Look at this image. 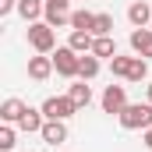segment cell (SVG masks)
<instances>
[{
    "label": "cell",
    "mask_w": 152,
    "mask_h": 152,
    "mask_svg": "<svg viewBox=\"0 0 152 152\" xmlns=\"http://www.w3.org/2000/svg\"><path fill=\"white\" fill-rule=\"evenodd\" d=\"M131 50H134V57L152 60V28H134L131 32Z\"/></svg>",
    "instance_id": "9"
},
{
    "label": "cell",
    "mask_w": 152,
    "mask_h": 152,
    "mask_svg": "<svg viewBox=\"0 0 152 152\" xmlns=\"http://www.w3.org/2000/svg\"><path fill=\"white\" fill-rule=\"evenodd\" d=\"M103 113H113L120 117V110L127 106V92H124V85H106V92H103Z\"/></svg>",
    "instance_id": "6"
},
{
    "label": "cell",
    "mask_w": 152,
    "mask_h": 152,
    "mask_svg": "<svg viewBox=\"0 0 152 152\" xmlns=\"http://www.w3.org/2000/svg\"><path fill=\"white\" fill-rule=\"evenodd\" d=\"M39 110L46 113V120H67V117L78 113V106H75V99H71V96H50Z\"/></svg>",
    "instance_id": "4"
},
{
    "label": "cell",
    "mask_w": 152,
    "mask_h": 152,
    "mask_svg": "<svg viewBox=\"0 0 152 152\" xmlns=\"http://www.w3.org/2000/svg\"><path fill=\"white\" fill-rule=\"evenodd\" d=\"M14 138H18V134H14V127H11V124H4V127H0V152H11V149H14V145H18Z\"/></svg>",
    "instance_id": "21"
},
{
    "label": "cell",
    "mask_w": 152,
    "mask_h": 152,
    "mask_svg": "<svg viewBox=\"0 0 152 152\" xmlns=\"http://www.w3.org/2000/svg\"><path fill=\"white\" fill-rule=\"evenodd\" d=\"M67 96L75 99V106H78V110H85V106L92 103V88H88V81H81V78H78L75 85L67 88Z\"/></svg>",
    "instance_id": "15"
},
{
    "label": "cell",
    "mask_w": 152,
    "mask_h": 152,
    "mask_svg": "<svg viewBox=\"0 0 152 152\" xmlns=\"http://www.w3.org/2000/svg\"><path fill=\"white\" fill-rule=\"evenodd\" d=\"M92 42H96L92 32H78V28H71V36H67V46H71L75 53H92Z\"/></svg>",
    "instance_id": "14"
},
{
    "label": "cell",
    "mask_w": 152,
    "mask_h": 152,
    "mask_svg": "<svg viewBox=\"0 0 152 152\" xmlns=\"http://www.w3.org/2000/svg\"><path fill=\"white\" fill-rule=\"evenodd\" d=\"M71 28H78V32H92V28H96V14L85 11V7L75 11V14H71Z\"/></svg>",
    "instance_id": "18"
},
{
    "label": "cell",
    "mask_w": 152,
    "mask_h": 152,
    "mask_svg": "<svg viewBox=\"0 0 152 152\" xmlns=\"http://www.w3.org/2000/svg\"><path fill=\"white\" fill-rule=\"evenodd\" d=\"M127 21H131L134 28H145V25L152 21V7L145 4V0H134V4L127 7Z\"/></svg>",
    "instance_id": "10"
},
{
    "label": "cell",
    "mask_w": 152,
    "mask_h": 152,
    "mask_svg": "<svg viewBox=\"0 0 152 152\" xmlns=\"http://www.w3.org/2000/svg\"><path fill=\"white\" fill-rule=\"evenodd\" d=\"M53 71H57V67H53V53H36V57H28V78H32V81H46Z\"/></svg>",
    "instance_id": "7"
},
{
    "label": "cell",
    "mask_w": 152,
    "mask_h": 152,
    "mask_svg": "<svg viewBox=\"0 0 152 152\" xmlns=\"http://www.w3.org/2000/svg\"><path fill=\"white\" fill-rule=\"evenodd\" d=\"M145 99H149V103H152V81H149V85H145Z\"/></svg>",
    "instance_id": "25"
},
{
    "label": "cell",
    "mask_w": 152,
    "mask_h": 152,
    "mask_svg": "<svg viewBox=\"0 0 152 152\" xmlns=\"http://www.w3.org/2000/svg\"><path fill=\"white\" fill-rule=\"evenodd\" d=\"M92 36H113V14H96Z\"/></svg>",
    "instance_id": "20"
},
{
    "label": "cell",
    "mask_w": 152,
    "mask_h": 152,
    "mask_svg": "<svg viewBox=\"0 0 152 152\" xmlns=\"http://www.w3.org/2000/svg\"><path fill=\"white\" fill-rule=\"evenodd\" d=\"M11 11H18V0H0V18H7Z\"/></svg>",
    "instance_id": "23"
},
{
    "label": "cell",
    "mask_w": 152,
    "mask_h": 152,
    "mask_svg": "<svg viewBox=\"0 0 152 152\" xmlns=\"http://www.w3.org/2000/svg\"><path fill=\"white\" fill-rule=\"evenodd\" d=\"M92 53H96L99 60H103V57H106V60H113V57H117V42H113V36H96Z\"/></svg>",
    "instance_id": "16"
},
{
    "label": "cell",
    "mask_w": 152,
    "mask_h": 152,
    "mask_svg": "<svg viewBox=\"0 0 152 152\" xmlns=\"http://www.w3.org/2000/svg\"><path fill=\"white\" fill-rule=\"evenodd\" d=\"M25 110H28V103H21V99H4V103H0V120H4V124H18Z\"/></svg>",
    "instance_id": "11"
},
{
    "label": "cell",
    "mask_w": 152,
    "mask_h": 152,
    "mask_svg": "<svg viewBox=\"0 0 152 152\" xmlns=\"http://www.w3.org/2000/svg\"><path fill=\"white\" fill-rule=\"evenodd\" d=\"M131 67H134V57H113V60H110V75L124 78V81L131 78Z\"/></svg>",
    "instance_id": "19"
},
{
    "label": "cell",
    "mask_w": 152,
    "mask_h": 152,
    "mask_svg": "<svg viewBox=\"0 0 152 152\" xmlns=\"http://www.w3.org/2000/svg\"><path fill=\"white\" fill-rule=\"evenodd\" d=\"M99 75V57L96 53H81V67H78V78L81 81H92Z\"/></svg>",
    "instance_id": "17"
},
{
    "label": "cell",
    "mask_w": 152,
    "mask_h": 152,
    "mask_svg": "<svg viewBox=\"0 0 152 152\" xmlns=\"http://www.w3.org/2000/svg\"><path fill=\"white\" fill-rule=\"evenodd\" d=\"M39 138L46 145H60V142H67V124L64 120H46L42 131H39Z\"/></svg>",
    "instance_id": "8"
},
{
    "label": "cell",
    "mask_w": 152,
    "mask_h": 152,
    "mask_svg": "<svg viewBox=\"0 0 152 152\" xmlns=\"http://www.w3.org/2000/svg\"><path fill=\"white\" fill-rule=\"evenodd\" d=\"M149 78V60L145 57H134V67H131V78L127 81H145Z\"/></svg>",
    "instance_id": "22"
},
{
    "label": "cell",
    "mask_w": 152,
    "mask_h": 152,
    "mask_svg": "<svg viewBox=\"0 0 152 152\" xmlns=\"http://www.w3.org/2000/svg\"><path fill=\"white\" fill-rule=\"evenodd\" d=\"M117 120H120L124 131H145V127H152V103L149 99L145 103H127Z\"/></svg>",
    "instance_id": "1"
},
{
    "label": "cell",
    "mask_w": 152,
    "mask_h": 152,
    "mask_svg": "<svg viewBox=\"0 0 152 152\" xmlns=\"http://www.w3.org/2000/svg\"><path fill=\"white\" fill-rule=\"evenodd\" d=\"M53 67L60 78H78V67H81V53H75L71 46H57L53 50Z\"/></svg>",
    "instance_id": "3"
},
{
    "label": "cell",
    "mask_w": 152,
    "mask_h": 152,
    "mask_svg": "<svg viewBox=\"0 0 152 152\" xmlns=\"http://www.w3.org/2000/svg\"><path fill=\"white\" fill-rule=\"evenodd\" d=\"M71 0H46V14H42V21H50L53 28H64V25H71Z\"/></svg>",
    "instance_id": "5"
},
{
    "label": "cell",
    "mask_w": 152,
    "mask_h": 152,
    "mask_svg": "<svg viewBox=\"0 0 152 152\" xmlns=\"http://www.w3.org/2000/svg\"><path fill=\"white\" fill-rule=\"evenodd\" d=\"M28 46H32L36 53H53V50H57V28H53L50 21L28 25Z\"/></svg>",
    "instance_id": "2"
},
{
    "label": "cell",
    "mask_w": 152,
    "mask_h": 152,
    "mask_svg": "<svg viewBox=\"0 0 152 152\" xmlns=\"http://www.w3.org/2000/svg\"><path fill=\"white\" fill-rule=\"evenodd\" d=\"M42 124H46V113H42V110H32V106H28V110L21 113V120H18V127L28 131V134H39Z\"/></svg>",
    "instance_id": "13"
},
{
    "label": "cell",
    "mask_w": 152,
    "mask_h": 152,
    "mask_svg": "<svg viewBox=\"0 0 152 152\" xmlns=\"http://www.w3.org/2000/svg\"><path fill=\"white\" fill-rule=\"evenodd\" d=\"M18 14H21L28 25H36L39 18L46 14V0H18Z\"/></svg>",
    "instance_id": "12"
},
{
    "label": "cell",
    "mask_w": 152,
    "mask_h": 152,
    "mask_svg": "<svg viewBox=\"0 0 152 152\" xmlns=\"http://www.w3.org/2000/svg\"><path fill=\"white\" fill-rule=\"evenodd\" d=\"M142 142H145V145L152 149V127H145V134H142Z\"/></svg>",
    "instance_id": "24"
}]
</instances>
